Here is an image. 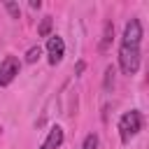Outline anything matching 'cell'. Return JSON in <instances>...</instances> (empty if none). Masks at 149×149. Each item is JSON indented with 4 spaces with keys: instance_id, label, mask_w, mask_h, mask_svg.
<instances>
[{
    "instance_id": "cell-7",
    "label": "cell",
    "mask_w": 149,
    "mask_h": 149,
    "mask_svg": "<svg viewBox=\"0 0 149 149\" xmlns=\"http://www.w3.org/2000/svg\"><path fill=\"white\" fill-rule=\"evenodd\" d=\"M40 56H42V47H30L26 51V63H37Z\"/></svg>"
},
{
    "instance_id": "cell-3",
    "label": "cell",
    "mask_w": 149,
    "mask_h": 149,
    "mask_svg": "<svg viewBox=\"0 0 149 149\" xmlns=\"http://www.w3.org/2000/svg\"><path fill=\"white\" fill-rule=\"evenodd\" d=\"M21 63L16 56H5V61L0 63V86H9L14 81V77L19 74Z\"/></svg>"
},
{
    "instance_id": "cell-4",
    "label": "cell",
    "mask_w": 149,
    "mask_h": 149,
    "mask_svg": "<svg viewBox=\"0 0 149 149\" xmlns=\"http://www.w3.org/2000/svg\"><path fill=\"white\" fill-rule=\"evenodd\" d=\"M140 40H142V23L140 19H130L123 28V37H121V44L126 47H140Z\"/></svg>"
},
{
    "instance_id": "cell-9",
    "label": "cell",
    "mask_w": 149,
    "mask_h": 149,
    "mask_svg": "<svg viewBox=\"0 0 149 149\" xmlns=\"http://www.w3.org/2000/svg\"><path fill=\"white\" fill-rule=\"evenodd\" d=\"M112 33H114V26L107 21L105 23V35H102V42H100V49H107V44H109V40H112Z\"/></svg>"
},
{
    "instance_id": "cell-5",
    "label": "cell",
    "mask_w": 149,
    "mask_h": 149,
    "mask_svg": "<svg viewBox=\"0 0 149 149\" xmlns=\"http://www.w3.org/2000/svg\"><path fill=\"white\" fill-rule=\"evenodd\" d=\"M47 54H49V63H51V65L61 63V58H63V54H65V42H63V37L51 35V37L47 40Z\"/></svg>"
},
{
    "instance_id": "cell-10",
    "label": "cell",
    "mask_w": 149,
    "mask_h": 149,
    "mask_svg": "<svg viewBox=\"0 0 149 149\" xmlns=\"http://www.w3.org/2000/svg\"><path fill=\"white\" fill-rule=\"evenodd\" d=\"M81 149H98V135H95V133H88V135L84 137Z\"/></svg>"
},
{
    "instance_id": "cell-8",
    "label": "cell",
    "mask_w": 149,
    "mask_h": 149,
    "mask_svg": "<svg viewBox=\"0 0 149 149\" xmlns=\"http://www.w3.org/2000/svg\"><path fill=\"white\" fill-rule=\"evenodd\" d=\"M49 30H51V16H44L42 23H40V28H37V35H40V37H47Z\"/></svg>"
},
{
    "instance_id": "cell-12",
    "label": "cell",
    "mask_w": 149,
    "mask_h": 149,
    "mask_svg": "<svg viewBox=\"0 0 149 149\" xmlns=\"http://www.w3.org/2000/svg\"><path fill=\"white\" fill-rule=\"evenodd\" d=\"M5 7H7V12L12 14V19H19V16H21V9H19V5H16V2L7 0V2H5Z\"/></svg>"
},
{
    "instance_id": "cell-11",
    "label": "cell",
    "mask_w": 149,
    "mask_h": 149,
    "mask_svg": "<svg viewBox=\"0 0 149 149\" xmlns=\"http://www.w3.org/2000/svg\"><path fill=\"white\" fill-rule=\"evenodd\" d=\"M112 86H114V68L107 65V70H105V88L109 91Z\"/></svg>"
},
{
    "instance_id": "cell-1",
    "label": "cell",
    "mask_w": 149,
    "mask_h": 149,
    "mask_svg": "<svg viewBox=\"0 0 149 149\" xmlns=\"http://www.w3.org/2000/svg\"><path fill=\"white\" fill-rule=\"evenodd\" d=\"M140 128H142V116H140L137 109H130V112L121 114V119H119V135H121L123 144H128L130 137H135Z\"/></svg>"
},
{
    "instance_id": "cell-2",
    "label": "cell",
    "mask_w": 149,
    "mask_h": 149,
    "mask_svg": "<svg viewBox=\"0 0 149 149\" xmlns=\"http://www.w3.org/2000/svg\"><path fill=\"white\" fill-rule=\"evenodd\" d=\"M119 65L123 74H135L140 70V47H119Z\"/></svg>"
},
{
    "instance_id": "cell-13",
    "label": "cell",
    "mask_w": 149,
    "mask_h": 149,
    "mask_svg": "<svg viewBox=\"0 0 149 149\" xmlns=\"http://www.w3.org/2000/svg\"><path fill=\"white\" fill-rule=\"evenodd\" d=\"M40 5H42L40 0H30V7H33V9H40Z\"/></svg>"
},
{
    "instance_id": "cell-6",
    "label": "cell",
    "mask_w": 149,
    "mask_h": 149,
    "mask_svg": "<svg viewBox=\"0 0 149 149\" xmlns=\"http://www.w3.org/2000/svg\"><path fill=\"white\" fill-rule=\"evenodd\" d=\"M63 128L61 126H51V130H49V135H47V140L42 142V147L40 149H58L61 144H63Z\"/></svg>"
}]
</instances>
